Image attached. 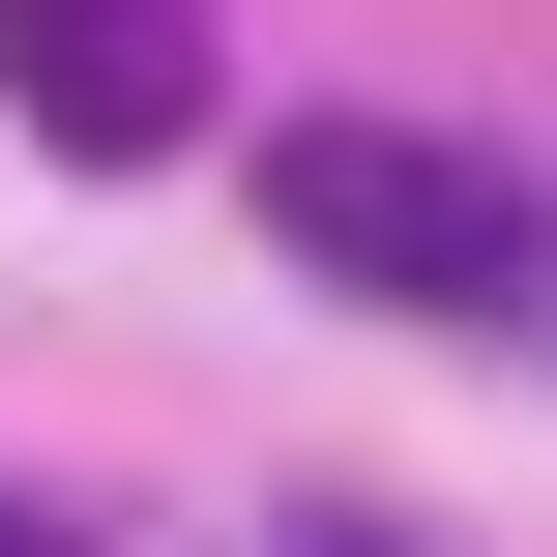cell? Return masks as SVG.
I'll list each match as a JSON object with an SVG mask.
<instances>
[{
    "instance_id": "cell-3",
    "label": "cell",
    "mask_w": 557,
    "mask_h": 557,
    "mask_svg": "<svg viewBox=\"0 0 557 557\" xmlns=\"http://www.w3.org/2000/svg\"><path fill=\"white\" fill-rule=\"evenodd\" d=\"M0 557H88V529H59V499H0Z\"/></svg>"
},
{
    "instance_id": "cell-1",
    "label": "cell",
    "mask_w": 557,
    "mask_h": 557,
    "mask_svg": "<svg viewBox=\"0 0 557 557\" xmlns=\"http://www.w3.org/2000/svg\"><path fill=\"white\" fill-rule=\"evenodd\" d=\"M264 264L352 294V323H470V352H557V206L470 147V117H264L235 147Z\"/></svg>"
},
{
    "instance_id": "cell-4",
    "label": "cell",
    "mask_w": 557,
    "mask_h": 557,
    "mask_svg": "<svg viewBox=\"0 0 557 557\" xmlns=\"http://www.w3.org/2000/svg\"><path fill=\"white\" fill-rule=\"evenodd\" d=\"M235 557H382V529H235Z\"/></svg>"
},
{
    "instance_id": "cell-2",
    "label": "cell",
    "mask_w": 557,
    "mask_h": 557,
    "mask_svg": "<svg viewBox=\"0 0 557 557\" xmlns=\"http://www.w3.org/2000/svg\"><path fill=\"white\" fill-rule=\"evenodd\" d=\"M0 117L88 147V176L206 147V0H0Z\"/></svg>"
}]
</instances>
